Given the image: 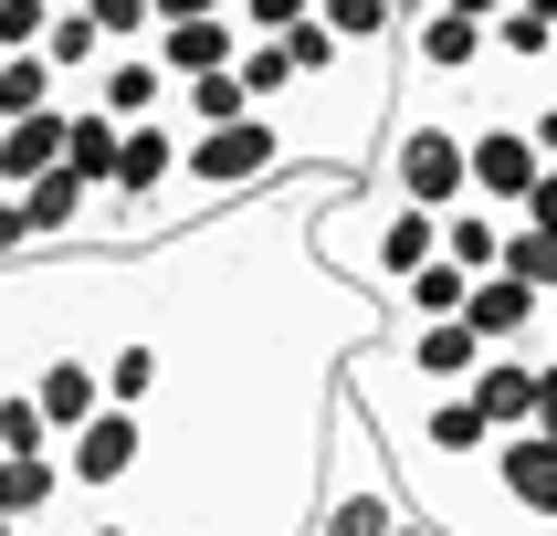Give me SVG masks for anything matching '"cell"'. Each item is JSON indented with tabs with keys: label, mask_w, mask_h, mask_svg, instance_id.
<instances>
[{
	"label": "cell",
	"mask_w": 557,
	"mask_h": 536,
	"mask_svg": "<svg viewBox=\"0 0 557 536\" xmlns=\"http://www.w3.org/2000/svg\"><path fill=\"white\" fill-rule=\"evenodd\" d=\"M326 22H337V42H347V53H400L410 0H326Z\"/></svg>",
	"instance_id": "4fadbf2b"
},
{
	"label": "cell",
	"mask_w": 557,
	"mask_h": 536,
	"mask_svg": "<svg viewBox=\"0 0 557 536\" xmlns=\"http://www.w3.org/2000/svg\"><path fill=\"white\" fill-rule=\"evenodd\" d=\"M547 315H557V295H536L527 274H473L463 326H473L484 347H547Z\"/></svg>",
	"instance_id": "8992f818"
},
{
	"label": "cell",
	"mask_w": 557,
	"mask_h": 536,
	"mask_svg": "<svg viewBox=\"0 0 557 536\" xmlns=\"http://www.w3.org/2000/svg\"><path fill=\"white\" fill-rule=\"evenodd\" d=\"M527 221H536V232H557V169H547V179H536V200H527Z\"/></svg>",
	"instance_id": "484cf974"
},
{
	"label": "cell",
	"mask_w": 557,
	"mask_h": 536,
	"mask_svg": "<svg viewBox=\"0 0 557 536\" xmlns=\"http://www.w3.org/2000/svg\"><path fill=\"white\" fill-rule=\"evenodd\" d=\"M284 169H295V126H284L274 105H263V116H243V126H200V137H189L180 189H169L158 211H137V232H169V221L221 211V200H243V189H274Z\"/></svg>",
	"instance_id": "7a4b0ae2"
},
{
	"label": "cell",
	"mask_w": 557,
	"mask_h": 536,
	"mask_svg": "<svg viewBox=\"0 0 557 536\" xmlns=\"http://www.w3.org/2000/svg\"><path fill=\"white\" fill-rule=\"evenodd\" d=\"M547 358H557V315H547Z\"/></svg>",
	"instance_id": "f1b7e54d"
},
{
	"label": "cell",
	"mask_w": 557,
	"mask_h": 536,
	"mask_svg": "<svg viewBox=\"0 0 557 536\" xmlns=\"http://www.w3.org/2000/svg\"><path fill=\"white\" fill-rule=\"evenodd\" d=\"M505 274H527L536 295H557V232H536V221H516V242H505Z\"/></svg>",
	"instance_id": "7402d4cb"
},
{
	"label": "cell",
	"mask_w": 557,
	"mask_h": 536,
	"mask_svg": "<svg viewBox=\"0 0 557 536\" xmlns=\"http://www.w3.org/2000/svg\"><path fill=\"white\" fill-rule=\"evenodd\" d=\"M536 432L557 441V358H547V378H536Z\"/></svg>",
	"instance_id": "d4e9b609"
},
{
	"label": "cell",
	"mask_w": 557,
	"mask_h": 536,
	"mask_svg": "<svg viewBox=\"0 0 557 536\" xmlns=\"http://www.w3.org/2000/svg\"><path fill=\"white\" fill-rule=\"evenodd\" d=\"M410 515H421V504H410V484H400V452H379L369 400H337V452H326V495H315L306 526L315 536H389V526H410Z\"/></svg>",
	"instance_id": "3957f363"
},
{
	"label": "cell",
	"mask_w": 557,
	"mask_h": 536,
	"mask_svg": "<svg viewBox=\"0 0 557 536\" xmlns=\"http://www.w3.org/2000/svg\"><path fill=\"white\" fill-rule=\"evenodd\" d=\"M116 158H126V116H106L95 95H74V169L116 189Z\"/></svg>",
	"instance_id": "ac0fdd59"
},
{
	"label": "cell",
	"mask_w": 557,
	"mask_h": 536,
	"mask_svg": "<svg viewBox=\"0 0 557 536\" xmlns=\"http://www.w3.org/2000/svg\"><path fill=\"white\" fill-rule=\"evenodd\" d=\"M463 306H473V274L442 252V263H421V274H410V295H400L389 315H400V326H432V315H463Z\"/></svg>",
	"instance_id": "9a60e30c"
},
{
	"label": "cell",
	"mask_w": 557,
	"mask_h": 536,
	"mask_svg": "<svg viewBox=\"0 0 557 536\" xmlns=\"http://www.w3.org/2000/svg\"><path fill=\"white\" fill-rule=\"evenodd\" d=\"M473 200H495V211L527 221L536 179H547V148H536V126L516 116V105H473Z\"/></svg>",
	"instance_id": "5b68a950"
},
{
	"label": "cell",
	"mask_w": 557,
	"mask_h": 536,
	"mask_svg": "<svg viewBox=\"0 0 557 536\" xmlns=\"http://www.w3.org/2000/svg\"><path fill=\"white\" fill-rule=\"evenodd\" d=\"M389 536H442V526H432V515H410V526H389Z\"/></svg>",
	"instance_id": "4316f807"
},
{
	"label": "cell",
	"mask_w": 557,
	"mask_h": 536,
	"mask_svg": "<svg viewBox=\"0 0 557 536\" xmlns=\"http://www.w3.org/2000/svg\"><path fill=\"white\" fill-rule=\"evenodd\" d=\"M315 242H326L337 284H358V295H379V306H400L410 274L442 263V211L389 200V189H358V200H337V211L315 221Z\"/></svg>",
	"instance_id": "6da1fadb"
},
{
	"label": "cell",
	"mask_w": 557,
	"mask_h": 536,
	"mask_svg": "<svg viewBox=\"0 0 557 536\" xmlns=\"http://www.w3.org/2000/svg\"><path fill=\"white\" fill-rule=\"evenodd\" d=\"M74 11H95V22L116 32V53H137V42H158V0H74Z\"/></svg>",
	"instance_id": "603a6c76"
},
{
	"label": "cell",
	"mask_w": 557,
	"mask_h": 536,
	"mask_svg": "<svg viewBox=\"0 0 557 536\" xmlns=\"http://www.w3.org/2000/svg\"><path fill=\"white\" fill-rule=\"evenodd\" d=\"M527 11H547V22H557V0H527Z\"/></svg>",
	"instance_id": "83f0119b"
},
{
	"label": "cell",
	"mask_w": 557,
	"mask_h": 536,
	"mask_svg": "<svg viewBox=\"0 0 557 536\" xmlns=\"http://www.w3.org/2000/svg\"><path fill=\"white\" fill-rule=\"evenodd\" d=\"M243 85H252V105H295V95H306L295 42H252V53H243Z\"/></svg>",
	"instance_id": "ffe728a7"
},
{
	"label": "cell",
	"mask_w": 557,
	"mask_h": 536,
	"mask_svg": "<svg viewBox=\"0 0 557 536\" xmlns=\"http://www.w3.org/2000/svg\"><path fill=\"white\" fill-rule=\"evenodd\" d=\"M63 74H53V53H0V126L11 116H42V105H63Z\"/></svg>",
	"instance_id": "5bb4252c"
},
{
	"label": "cell",
	"mask_w": 557,
	"mask_h": 536,
	"mask_svg": "<svg viewBox=\"0 0 557 536\" xmlns=\"http://www.w3.org/2000/svg\"><path fill=\"white\" fill-rule=\"evenodd\" d=\"M536 378H547V347H495V358L463 378V400L484 410L495 432H536Z\"/></svg>",
	"instance_id": "ba28073f"
},
{
	"label": "cell",
	"mask_w": 557,
	"mask_h": 536,
	"mask_svg": "<svg viewBox=\"0 0 557 536\" xmlns=\"http://www.w3.org/2000/svg\"><path fill=\"white\" fill-rule=\"evenodd\" d=\"M243 53H252V32L232 22V11H221V22H169V32H158V63H169L180 85H200V74H232Z\"/></svg>",
	"instance_id": "30bf717a"
},
{
	"label": "cell",
	"mask_w": 557,
	"mask_h": 536,
	"mask_svg": "<svg viewBox=\"0 0 557 536\" xmlns=\"http://www.w3.org/2000/svg\"><path fill=\"white\" fill-rule=\"evenodd\" d=\"M243 116H263V105H252V85H243V63H232V74L180 85V126H189V137H200V126H243Z\"/></svg>",
	"instance_id": "2e32d148"
},
{
	"label": "cell",
	"mask_w": 557,
	"mask_h": 536,
	"mask_svg": "<svg viewBox=\"0 0 557 536\" xmlns=\"http://www.w3.org/2000/svg\"><path fill=\"white\" fill-rule=\"evenodd\" d=\"M63 495H74L63 484V452H11L0 463V526H53Z\"/></svg>",
	"instance_id": "8fae6325"
},
{
	"label": "cell",
	"mask_w": 557,
	"mask_h": 536,
	"mask_svg": "<svg viewBox=\"0 0 557 536\" xmlns=\"http://www.w3.org/2000/svg\"><path fill=\"white\" fill-rule=\"evenodd\" d=\"M221 11H243V0H158V32L169 22H221Z\"/></svg>",
	"instance_id": "cb8c5ba5"
},
{
	"label": "cell",
	"mask_w": 557,
	"mask_h": 536,
	"mask_svg": "<svg viewBox=\"0 0 557 536\" xmlns=\"http://www.w3.org/2000/svg\"><path fill=\"white\" fill-rule=\"evenodd\" d=\"M11 536H53V526H11Z\"/></svg>",
	"instance_id": "f546056e"
},
{
	"label": "cell",
	"mask_w": 557,
	"mask_h": 536,
	"mask_svg": "<svg viewBox=\"0 0 557 536\" xmlns=\"http://www.w3.org/2000/svg\"><path fill=\"white\" fill-rule=\"evenodd\" d=\"M11 452H63V432H53V410L32 400L22 378H11V389H0V463H11Z\"/></svg>",
	"instance_id": "d6986e66"
},
{
	"label": "cell",
	"mask_w": 557,
	"mask_h": 536,
	"mask_svg": "<svg viewBox=\"0 0 557 536\" xmlns=\"http://www.w3.org/2000/svg\"><path fill=\"white\" fill-rule=\"evenodd\" d=\"M379 189L389 200H421V211H463L473 200V126L453 105H400L389 116V148H379Z\"/></svg>",
	"instance_id": "277c9868"
},
{
	"label": "cell",
	"mask_w": 557,
	"mask_h": 536,
	"mask_svg": "<svg viewBox=\"0 0 557 536\" xmlns=\"http://www.w3.org/2000/svg\"><path fill=\"white\" fill-rule=\"evenodd\" d=\"M63 22V0H0V53H42Z\"/></svg>",
	"instance_id": "44dd1931"
},
{
	"label": "cell",
	"mask_w": 557,
	"mask_h": 536,
	"mask_svg": "<svg viewBox=\"0 0 557 536\" xmlns=\"http://www.w3.org/2000/svg\"><path fill=\"white\" fill-rule=\"evenodd\" d=\"M495 63H505V74H557V22L516 0V11L495 22Z\"/></svg>",
	"instance_id": "e0dca14e"
},
{
	"label": "cell",
	"mask_w": 557,
	"mask_h": 536,
	"mask_svg": "<svg viewBox=\"0 0 557 536\" xmlns=\"http://www.w3.org/2000/svg\"><path fill=\"white\" fill-rule=\"evenodd\" d=\"M505 242H516V211H495V200L442 211V252H453L463 274H505Z\"/></svg>",
	"instance_id": "7c38bea8"
},
{
	"label": "cell",
	"mask_w": 557,
	"mask_h": 536,
	"mask_svg": "<svg viewBox=\"0 0 557 536\" xmlns=\"http://www.w3.org/2000/svg\"><path fill=\"white\" fill-rule=\"evenodd\" d=\"M389 358H400V369L421 378V389H463V378L484 369V358H495V347L473 337L463 315H432V326H400V337H389Z\"/></svg>",
	"instance_id": "52a82bcc"
},
{
	"label": "cell",
	"mask_w": 557,
	"mask_h": 536,
	"mask_svg": "<svg viewBox=\"0 0 557 536\" xmlns=\"http://www.w3.org/2000/svg\"><path fill=\"white\" fill-rule=\"evenodd\" d=\"M63 158H74V95H63V105H42V116H11V126H0V189L53 179Z\"/></svg>",
	"instance_id": "9c48e42d"
}]
</instances>
